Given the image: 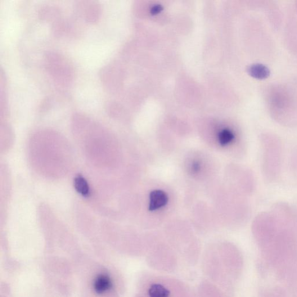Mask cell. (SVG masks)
Listing matches in <instances>:
<instances>
[{"label":"cell","instance_id":"cell-1","mask_svg":"<svg viewBox=\"0 0 297 297\" xmlns=\"http://www.w3.org/2000/svg\"><path fill=\"white\" fill-rule=\"evenodd\" d=\"M45 69L58 86L67 88L73 83L75 71L73 65L59 52L51 51L44 55Z\"/></svg>","mask_w":297,"mask_h":297},{"label":"cell","instance_id":"cell-2","mask_svg":"<svg viewBox=\"0 0 297 297\" xmlns=\"http://www.w3.org/2000/svg\"><path fill=\"white\" fill-rule=\"evenodd\" d=\"M75 11L79 17L89 23H95L101 15V7L97 2H78Z\"/></svg>","mask_w":297,"mask_h":297},{"label":"cell","instance_id":"cell-3","mask_svg":"<svg viewBox=\"0 0 297 297\" xmlns=\"http://www.w3.org/2000/svg\"><path fill=\"white\" fill-rule=\"evenodd\" d=\"M169 201L168 196L161 190H155L151 193L148 210L151 211L159 210L165 206Z\"/></svg>","mask_w":297,"mask_h":297},{"label":"cell","instance_id":"cell-4","mask_svg":"<svg viewBox=\"0 0 297 297\" xmlns=\"http://www.w3.org/2000/svg\"><path fill=\"white\" fill-rule=\"evenodd\" d=\"M61 14L60 9L55 6H43L39 11L40 19L46 21H54L55 23L59 21Z\"/></svg>","mask_w":297,"mask_h":297},{"label":"cell","instance_id":"cell-5","mask_svg":"<svg viewBox=\"0 0 297 297\" xmlns=\"http://www.w3.org/2000/svg\"><path fill=\"white\" fill-rule=\"evenodd\" d=\"M112 286V282L110 277L104 273L99 274L94 282V290L97 293L100 294L105 293L111 289Z\"/></svg>","mask_w":297,"mask_h":297},{"label":"cell","instance_id":"cell-6","mask_svg":"<svg viewBox=\"0 0 297 297\" xmlns=\"http://www.w3.org/2000/svg\"><path fill=\"white\" fill-rule=\"evenodd\" d=\"M247 71L251 77L258 80L266 79L270 75V70L268 67L259 64L250 66L247 69Z\"/></svg>","mask_w":297,"mask_h":297},{"label":"cell","instance_id":"cell-7","mask_svg":"<svg viewBox=\"0 0 297 297\" xmlns=\"http://www.w3.org/2000/svg\"><path fill=\"white\" fill-rule=\"evenodd\" d=\"M74 186L76 191L80 195L87 197L90 195V188L87 180L82 175H78L74 180Z\"/></svg>","mask_w":297,"mask_h":297},{"label":"cell","instance_id":"cell-8","mask_svg":"<svg viewBox=\"0 0 297 297\" xmlns=\"http://www.w3.org/2000/svg\"><path fill=\"white\" fill-rule=\"evenodd\" d=\"M148 295L150 297H170V292L163 285L154 283L148 288Z\"/></svg>","mask_w":297,"mask_h":297},{"label":"cell","instance_id":"cell-9","mask_svg":"<svg viewBox=\"0 0 297 297\" xmlns=\"http://www.w3.org/2000/svg\"><path fill=\"white\" fill-rule=\"evenodd\" d=\"M260 297H287L286 292L280 287H269L260 292Z\"/></svg>","mask_w":297,"mask_h":297},{"label":"cell","instance_id":"cell-10","mask_svg":"<svg viewBox=\"0 0 297 297\" xmlns=\"http://www.w3.org/2000/svg\"><path fill=\"white\" fill-rule=\"evenodd\" d=\"M235 138V134L231 129H224L219 134L218 140L220 145L223 146L229 145Z\"/></svg>","mask_w":297,"mask_h":297},{"label":"cell","instance_id":"cell-11","mask_svg":"<svg viewBox=\"0 0 297 297\" xmlns=\"http://www.w3.org/2000/svg\"><path fill=\"white\" fill-rule=\"evenodd\" d=\"M162 10H163V8H162L161 6L157 5L152 8L151 12L153 15H155L160 12Z\"/></svg>","mask_w":297,"mask_h":297},{"label":"cell","instance_id":"cell-12","mask_svg":"<svg viewBox=\"0 0 297 297\" xmlns=\"http://www.w3.org/2000/svg\"><path fill=\"white\" fill-rule=\"evenodd\" d=\"M200 169V165L197 162H195L194 163L192 164V170L193 173H197Z\"/></svg>","mask_w":297,"mask_h":297}]
</instances>
